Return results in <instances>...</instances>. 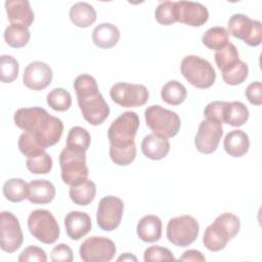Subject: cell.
<instances>
[{
	"label": "cell",
	"instance_id": "obj_38",
	"mask_svg": "<svg viewBox=\"0 0 262 262\" xmlns=\"http://www.w3.org/2000/svg\"><path fill=\"white\" fill-rule=\"evenodd\" d=\"M52 159L46 151H43L42 154L33 158H27L26 162L28 170L33 174L49 173L52 169Z\"/></svg>",
	"mask_w": 262,
	"mask_h": 262
},
{
	"label": "cell",
	"instance_id": "obj_4",
	"mask_svg": "<svg viewBox=\"0 0 262 262\" xmlns=\"http://www.w3.org/2000/svg\"><path fill=\"white\" fill-rule=\"evenodd\" d=\"M241 229V221L231 213H222L210 224L203 235L204 246L212 252L223 250Z\"/></svg>",
	"mask_w": 262,
	"mask_h": 262
},
{
	"label": "cell",
	"instance_id": "obj_37",
	"mask_svg": "<svg viewBox=\"0 0 262 262\" xmlns=\"http://www.w3.org/2000/svg\"><path fill=\"white\" fill-rule=\"evenodd\" d=\"M248 73L249 68L247 63L239 59L233 67L222 73V79L226 84L235 86L242 84L247 79Z\"/></svg>",
	"mask_w": 262,
	"mask_h": 262
},
{
	"label": "cell",
	"instance_id": "obj_9",
	"mask_svg": "<svg viewBox=\"0 0 262 262\" xmlns=\"http://www.w3.org/2000/svg\"><path fill=\"white\" fill-rule=\"evenodd\" d=\"M200 231V225L190 215H182L171 218L167 224V238L177 247H187L192 244Z\"/></svg>",
	"mask_w": 262,
	"mask_h": 262
},
{
	"label": "cell",
	"instance_id": "obj_33",
	"mask_svg": "<svg viewBox=\"0 0 262 262\" xmlns=\"http://www.w3.org/2000/svg\"><path fill=\"white\" fill-rule=\"evenodd\" d=\"M90 142L91 136L89 132L83 127L75 126L71 128L68 133L66 146L69 148L86 151L90 146Z\"/></svg>",
	"mask_w": 262,
	"mask_h": 262
},
{
	"label": "cell",
	"instance_id": "obj_1",
	"mask_svg": "<svg viewBox=\"0 0 262 262\" xmlns=\"http://www.w3.org/2000/svg\"><path fill=\"white\" fill-rule=\"evenodd\" d=\"M14 124L35 137L45 148L56 144L61 138L63 124L39 106L18 108L13 116Z\"/></svg>",
	"mask_w": 262,
	"mask_h": 262
},
{
	"label": "cell",
	"instance_id": "obj_15",
	"mask_svg": "<svg viewBox=\"0 0 262 262\" xmlns=\"http://www.w3.org/2000/svg\"><path fill=\"white\" fill-rule=\"evenodd\" d=\"M223 134L222 124L211 119H206L201 122L195 138L194 145L196 149L205 155L214 152Z\"/></svg>",
	"mask_w": 262,
	"mask_h": 262
},
{
	"label": "cell",
	"instance_id": "obj_40",
	"mask_svg": "<svg viewBox=\"0 0 262 262\" xmlns=\"http://www.w3.org/2000/svg\"><path fill=\"white\" fill-rule=\"evenodd\" d=\"M143 259L145 262L151 261H175V257L172 252L164 247L151 246L145 249L143 254Z\"/></svg>",
	"mask_w": 262,
	"mask_h": 262
},
{
	"label": "cell",
	"instance_id": "obj_10",
	"mask_svg": "<svg viewBox=\"0 0 262 262\" xmlns=\"http://www.w3.org/2000/svg\"><path fill=\"white\" fill-rule=\"evenodd\" d=\"M228 33L243 40L246 44L256 47L262 42V25L259 20L242 13L232 14L228 19Z\"/></svg>",
	"mask_w": 262,
	"mask_h": 262
},
{
	"label": "cell",
	"instance_id": "obj_6",
	"mask_svg": "<svg viewBox=\"0 0 262 262\" xmlns=\"http://www.w3.org/2000/svg\"><path fill=\"white\" fill-rule=\"evenodd\" d=\"M146 126L152 133L170 138L174 137L180 129L181 121L179 116L161 105H150L144 111Z\"/></svg>",
	"mask_w": 262,
	"mask_h": 262
},
{
	"label": "cell",
	"instance_id": "obj_35",
	"mask_svg": "<svg viewBox=\"0 0 262 262\" xmlns=\"http://www.w3.org/2000/svg\"><path fill=\"white\" fill-rule=\"evenodd\" d=\"M17 145L20 152L27 158L36 157L45 151L46 149L35 137H33L31 134L27 132L20 134Z\"/></svg>",
	"mask_w": 262,
	"mask_h": 262
},
{
	"label": "cell",
	"instance_id": "obj_16",
	"mask_svg": "<svg viewBox=\"0 0 262 262\" xmlns=\"http://www.w3.org/2000/svg\"><path fill=\"white\" fill-rule=\"evenodd\" d=\"M174 10L176 21L190 27H201L209 18L207 7L199 2L177 1L174 4Z\"/></svg>",
	"mask_w": 262,
	"mask_h": 262
},
{
	"label": "cell",
	"instance_id": "obj_26",
	"mask_svg": "<svg viewBox=\"0 0 262 262\" xmlns=\"http://www.w3.org/2000/svg\"><path fill=\"white\" fill-rule=\"evenodd\" d=\"M70 19L78 28H87L96 20V11L87 2H77L70 9Z\"/></svg>",
	"mask_w": 262,
	"mask_h": 262
},
{
	"label": "cell",
	"instance_id": "obj_25",
	"mask_svg": "<svg viewBox=\"0 0 262 262\" xmlns=\"http://www.w3.org/2000/svg\"><path fill=\"white\" fill-rule=\"evenodd\" d=\"M120 39L119 29L111 23H101L92 32L93 43L103 49H108L117 45Z\"/></svg>",
	"mask_w": 262,
	"mask_h": 262
},
{
	"label": "cell",
	"instance_id": "obj_44",
	"mask_svg": "<svg viewBox=\"0 0 262 262\" xmlns=\"http://www.w3.org/2000/svg\"><path fill=\"white\" fill-rule=\"evenodd\" d=\"M261 91H262V85L260 81L252 82L249 84L245 91V95L247 99L249 100L250 103L254 105H260L262 103V96H261Z\"/></svg>",
	"mask_w": 262,
	"mask_h": 262
},
{
	"label": "cell",
	"instance_id": "obj_20",
	"mask_svg": "<svg viewBox=\"0 0 262 262\" xmlns=\"http://www.w3.org/2000/svg\"><path fill=\"white\" fill-rule=\"evenodd\" d=\"M169 150L170 142L167 137L151 133L144 136L141 141V151L147 159L162 160L168 155Z\"/></svg>",
	"mask_w": 262,
	"mask_h": 262
},
{
	"label": "cell",
	"instance_id": "obj_28",
	"mask_svg": "<svg viewBox=\"0 0 262 262\" xmlns=\"http://www.w3.org/2000/svg\"><path fill=\"white\" fill-rule=\"evenodd\" d=\"M187 96L186 88L183 84L176 80H171L167 82L162 90H161V97L163 101L170 105H179L181 104Z\"/></svg>",
	"mask_w": 262,
	"mask_h": 262
},
{
	"label": "cell",
	"instance_id": "obj_27",
	"mask_svg": "<svg viewBox=\"0 0 262 262\" xmlns=\"http://www.w3.org/2000/svg\"><path fill=\"white\" fill-rule=\"evenodd\" d=\"M250 113L248 107L241 101L227 102L224 108L223 123L233 127L243 126L249 119Z\"/></svg>",
	"mask_w": 262,
	"mask_h": 262
},
{
	"label": "cell",
	"instance_id": "obj_2",
	"mask_svg": "<svg viewBox=\"0 0 262 262\" xmlns=\"http://www.w3.org/2000/svg\"><path fill=\"white\" fill-rule=\"evenodd\" d=\"M139 117L135 112H125L112 122L107 130L110 157L119 166L131 164L136 157L135 135L139 128Z\"/></svg>",
	"mask_w": 262,
	"mask_h": 262
},
{
	"label": "cell",
	"instance_id": "obj_18",
	"mask_svg": "<svg viewBox=\"0 0 262 262\" xmlns=\"http://www.w3.org/2000/svg\"><path fill=\"white\" fill-rule=\"evenodd\" d=\"M5 9L10 25L31 27L35 15L28 0H6Z\"/></svg>",
	"mask_w": 262,
	"mask_h": 262
},
{
	"label": "cell",
	"instance_id": "obj_5",
	"mask_svg": "<svg viewBox=\"0 0 262 262\" xmlns=\"http://www.w3.org/2000/svg\"><path fill=\"white\" fill-rule=\"evenodd\" d=\"M180 71L187 82L199 89L210 88L216 80L213 66L198 55L184 56L181 60Z\"/></svg>",
	"mask_w": 262,
	"mask_h": 262
},
{
	"label": "cell",
	"instance_id": "obj_14",
	"mask_svg": "<svg viewBox=\"0 0 262 262\" xmlns=\"http://www.w3.org/2000/svg\"><path fill=\"white\" fill-rule=\"evenodd\" d=\"M24 234L18 219L8 211L0 214V246L4 252L13 253L20 248Z\"/></svg>",
	"mask_w": 262,
	"mask_h": 262
},
{
	"label": "cell",
	"instance_id": "obj_46",
	"mask_svg": "<svg viewBox=\"0 0 262 262\" xmlns=\"http://www.w3.org/2000/svg\"><path fill=\"white\" fill-rule=\"evenodd\" d=\"M117 260L118 261H137V258L130 253H124Z\"/></svg>",
	"mask_w": 262,
	"mask_h": 262
},
{
	"label": "cell",
	"instance_id": "obj_22",
	"mask_svg": "<svg viewBox=\"0 0 262 262\" xmlns=\"http://www.w3.org/2000/svg\"><path fill=\"white\" fill-rule=\"evenodd\" d=\"M223 146L229 156L241 158L248 152L250 148V139L248 134L243 130H231L226 134L223 140Z\"/></svg>",
	"mask_w": 262,
	"mask_h": 262
},
{
	"label": "cell",
	"instance_id": "obj_31",
	"mask_svg": "<svg viewBox=\"0 0 262 262\" xmlns=\"http://www.w3.org/2000/svg\"><path fill=\"white\" fill-rule=\"evenodd\" d=\"M202 42L211 50H220L228 43V32L223 27L210 28L202 36Z\"/></svg>",
	"mask_w": 262,
	"mask_h": 262
},
{
	"label": "cell",
	"instance_id": "obj_34",
	"mask_svg": "<svg viewBox=\"0 0 262 262\" xmlns=\"http://www.w3.org/2000/svg\"><path fill=\"white\" fill-rule=\"evenodd\" d=\"M46 101L52 110L64 112L72 105V96L70 92L63 88H54L47 94Z\"/></svg>",
	"mask_w": 262,
	"mask_h": 262
},
{
	"label": "cell",
	"instance_id": "obj_29",
	"mask_svg": "<svg viewBox=\"0 0 262 262\" xmlns=\"http://www.w3.org/2000/svg\"><path fill=\"white\" fill-rule=\"evenodd\" d=\"M29 183L20 178H10L3 185V194L6 200L18 203L28 198Z\"/></svg>",
	"mask_w": 262,
	"mask_h": 262
},
{
	"label": "cell",
	"instance_id": "obj_21",
	"mask_svg": "<svg viewBox=\"0 0 262 262\" xmlns=\"http://www.w3.org/2000/svg\"><path fill=\"white\" fill-rule=\"evenodd\" d=\"M54 185L45 179H35L29 182L27 200L32 204H49L55 196Z\"/></svg>",
	"mask_w": 262,
	"mask_h": 262
},
{
	"label": "cell",
	"instance_id": "obj_45",
	"mask_svg": "<svg viewBox=\"0 0 262 262\" xmlns=\"http://www.w3.org/2000/svg\"><path fill=\"white\" fill-rule=\"evenodd\" d=\"M205 256L198 250H187L179 258V261H205Z\"/></svg>",
	"mask_w": 262,
	"mask_h": 262
},
{
	"label": "cell",
	"instance_id": "obj_39",
	"mask_svg": "<svg viewBox=\"0 0 262 262\" xmlns=\"http://www.w3.org/2000/svg\"><path fill=\"white\" fill-rule=\"evenodd\" d=\"M174 4L175 1H163L157 6L155 17L160 25L170 26L176 21Z\"/></svg>",
	"mask_w": 262,
	"mask_h": 262
},
{
	"label": "cell",
	"instance_id": "obj_43",
	"mask_svg": "<svg viewBox=\"0 0 262 262\" xmlns=\"http://www.w3.org/2000/svg\"><path fill=\"white\" fill-rule=\"evenodd\" d=\"M50 259L53 262H72L73 251L67 244H58L52 249Z\"/></svg>",
	"mask_w": 262,
	"mask_h": 262
},
{
	"label": "cell",
	"instance_id": "obj_23",
	"mask_svg": "<svg viewBox=\"0 0 262 262\" xmlns=\"http://www.w3.org/2000/svg\"><path fill=\"white\" fill-rule=\"evenodd\" d=\"M136 231L145 243L158 242L162 236V220L156 215H145L138 221Z\"/></svg>",
	"mask_w": 262,
	"mask_h": 262
},
{
	"label": "cell",
	"instance_id": "obj_11",
	"mask_svg": "<svg viewBox=\"0 0 262 262\" xmlns=\"http://www.w3.org/2000/svg\"><path fill=\"white\" fill-rule=\"evenodd\" d=\"M112 100L123 107H137L145 104L148 100V90L141 84L119 82L110 90Z\"/></svg>",
	"mask_w": 262,
	"mask_h": 262
},
{
	"label": "cell",
	"instance_id": "obj_19",
	"mask_svg": "<svg viewBox=\"0 0 262 262\" xmlns=\"http://www.w3.org/2000/svg\"><path fill=\"white\" fill-rule=\"evenodd\" d=\"M64 227L68 236L73 241H78L91 230V218L85 212L72 211L64 218Z\"/></svg>",
	"mask_w": 262,
	"mask_h": 262
},
{
	"label": "cell",
	"instance_id": "obj_12",
	"mask_svg": "<svg viewBox=\"0 0 262 262\" xmlns=\"http://www.w3.org/2000/svg\"><path fill=\"white\" fill-rule=\"evenodd\" d=\"M115 243L104 236H90L80 246V257L85 262H107L116 254Z\"/></svg>",
	"mask_w": 262,
	"mask_h": 262
},
{
	"label": "cell",
	"instance_id": "obj_13",
	"mask_svg": "<svg viewBox=\"0 0 262 262\" xmlns=\"http://www.w3.org/2000/svg\"><path fill=\"white\" fill-rule=\"evenodd\" d=\"M124 213L123 201L115 195L103 196L98 204L96 222L104 231L115 230L121 223Z\"/></svg>",
	"mask_w": 262,
	"mask_h": 262
},
{
	"label": "cell",
	"instance_id": "obj_30",
	"mask_svg": "<svg viewBox=\"0 0 262 262\" xmlns=\"http://www.w3.org/2000/svg\"><path fill=\"white\" fill-rule=\"evenodd\" d=\"M31 38L30 31L27 27L19 25H10L4 31L5 42L13 48L25 47Z\"/></svg>",
	"mask_w": 262,
	"mask_h": 262
},
{
	"label": "cell",
	"instance_id": "obj_41",
	"mask_svg": "<svg viewBox=\"0 0 262 262\" xmlns=\"http://www.w3.org/2000/svg\"><path fill=\"white\" fill-rule=\"evenodd\" d=\"M17 260L19 262H45L47 261V256L43 249L37 246H29L19 254Z\"/></svg>",
	"mask_w": 262,
	"mask_h": 262
},
{
	"label": "cell",
	"instance_id": "obj_42",
	"mask_svg": "<svg viewBox=\"0 0 262 262\" xmlns=\"http://www.w3.org/2000/svg\"><path fill=\"white\" fill-rule=\"evenodd\" d=\"M226 105V101H212L208 103L204 110V116L206 119L215 120L219 123H223V116H224V108Z\"/></svg>",
	"mask_w": 262,
	"mask_h": 262
},
{
	"label": "cell",
	"instance_id": "obj_36",
	"mask_svg": "<svg viewBox=\"0 0 262 262\" xmlns=\"http://www.w3.org/2000/svg\"><path fill=\"white\" fill-rule=\"evenodd\" d=\"M19 71L18 61L11 55L0 56V79L3 83H11L17 78Z\"/></svg>",
	"mask_w": 262,
	"mask_h": 262
},
{
	"label": "cell",
	"instance_id": "obj_17",
	"mask_svg": "<svg viewBox=\"0 0 262 262\" xmlns=\"http://www.w3.org/2000/svg\"><path fill=\"white\" fill-rule=\"evenodd\" d=\"M52 78L53 74L51 68L43 61L36 60L30 62L25 68L23 81L28 88L40 91L50 85Z\"/></svg>",
	"mask_w": 262,
	"mask_h": 262
},
{
	"label": "cell",
	"instance_id": "obj_24",
	"mask_svg": "<svg viewBox=\"0 0 262 262\" xmlns=\"http://www.w3.org/2000/svg\"><path fill=\"white\" fill-rule=\"evenodd\" d=\"M69 194L74 204L78 206H87L95 198L96 185L92 180L84 178L70 185Z\"/></svg>",
	"mask_w": 262,
	"mask_h": 262
},
{
	"label": "cell",
	"instance_id": "obj_32",
	"mask_svg": "<svg viewBox=\"0 0 262 262\" xmlns=\"http://www.w3.org/2000/svg\"><path fill=\"white\" fill-rule=\"evenodd\" d=\"M215 62L217 68L223 73L233 67L238 60V51L234 44L228 42L223 48L215 52Z\"/></svg>",
	"mask_w": 262,
	"mask_h": 262
},
{
	"label": "cell",
	"instance_id": "obj_8",
	"mask_svg": "<svg viewBox=\"0 0 262 262\" xmlns=\"http://www.w3.org/2000/svg\"><path fill=\"white\" fill-rule=\"evenodd\" d=\"M59 166L61 169V179L72 185L75 182L87 178L88 167L86 165V151L64 147L59 154Z\"/></svg>",
	"mask_w": 262,
	"mask_h": 262
},
{
	"label": "cell",
	"instance_id": "obj_7",
	"mask_svg": "<svg viewBox=\"0 0 262 262\" xmlns=\"http://www.w3.org/2000/svg\"><path fill=\"white\" fill-rule=\"evenodd\" d=\"M28 228L30 233L39 242L51 245L59 236V226L52 213L45 209H37L28 217Z\"/></svg>",
	"mask_w": 262,
	"mask_h": 262
},
{
	"label": "cell",
	"instance_id": "obj_3",
	"mask_svg": "<svg viewBox=\"0 0 262 262\" xmlns=\"http://www.w3.org/2000/svg\"><path fill=\"white\" fill-rule=\"evenodd\" d=\"M74 89L83 118L93 126L102 124L110 115V106L99 92L95 78L88 74L78 76Z\"/></svg>",
	"mask_w": 262,
	"mask_h": 262
}]
</instances>
